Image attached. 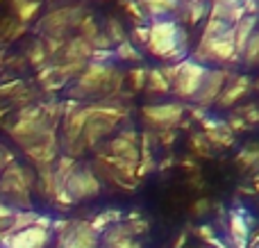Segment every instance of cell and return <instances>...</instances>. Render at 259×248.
<instances>
[{
	"label": "cell",
	"instance_id": "277c9868",
	"mask_svg": "<svg viewBox=\"0 0 259 248\" xmlns=\"http://www.w3.org/2000/svg\"><path fill=\"white\" fill-rule=\"evenodd\" d=\"M34 182V173L14 159L0 173V198L16 212H27L30 210V191Z\"/></svg>",
	"mask_w": 259,
	"mask_h": 248
},
{
	"label": "cell",
	"instance_id": "d6986e66",
	"mask_svg": "<svg viewBox=\"0 0 259 248\" xmlns=\"http://www.w3.org/2000/svg\"><path fill=\"white\" fill-rule=\"evenodd\" d=\"M130 36H132V44L137 46V44H141V46H146V41H148V25H134V30L130 32Z\"/></svg>",
	"mask_w": 259,
	"mask_h": 248
},
{
	"label": "cell",
	"instance_id": "5bb4252c",
	"mask_svg": "<svg viewBox=\"0 0 259 248\" xmlns=\"http://www.w3.org/2000/svg\"><path fill=\"white\" fill-rule=\"evenodd\" d=\"M146 89L155 91V94H168L170 82L166 80V75L161 73V68H150L146 75Z\"/></svg>",
	"mask_w": 259,
	"mask_h": 248
},
{
	"label": "cell",
	"instance_id": "e0dca14e",
	"mask_svg": "<svg viewBox=\"0 0 259 248\" xmlns=\"http://www.w3.org/2000/svg\"><path fill=\"white\" fill-rule=\"evenodd\" d=\"M27 59H30V64H34V66H41V64L48 62V53H46V46L44 41H34V44L30 46V50H27Z\"/></svg>",
	"mask_w": 259,
	"mask_h": 248
},
{
	"label": "cell",
	"instance_id": "8992f818",
	"mask_svg": "<svg viewBox=\"0 0 259 248\" xmlns=\"http://www.w3.org/2000/svg\"><path fill=\"white\" fill-rule=\"evenodd\" d=\"M98 194H100V180L96 178L94 169L75 164V169L64 182V191L57 198L66 200V203H75V200H89Z\"/></svg>",
	"mask_w": 259,
	"mask_h": 248
},
{
	"label": "cell",
	"instance_id": "6da1fadb",
	"mask_svg": "<svg viewBox=\"0 0 259 248\" xmlns=\"http://www.w3.org/2000/svg\"><path fill=\"white\" fill-rule=\"evenodd\" d=\"M234 25H228L223 21H216V18L207 16L205 30L200 34L196 50L191 53V59H196L198 64H237L239 55L234 48Z\"/></svg>",
	"mask_w": 259,
	"mask_h": 248
},
{
	"label": "cell",
	"instance_id": "9c48e42d",
	"mask_svg": "<svg viewBox=\"0 0 259 248\" xmlns=\"http://www.w3.org/2000/svg\"><path fill=\"white\" fill-rule=\"evenodd\" d=\"M143 118H146L150 126L161 128V130H170L175 128L184 116V107L180 103H155V105H146L141 109Z\"/></svg>",
	"mask_w": 259,
	"mask_h": 248
},
{
	"label": "cell",
	"instance_id": "5b68a950",
	"mask_svg": "<svg viewBox=\"0 0 259 248\" xmlns=\"http://www.w3.org/2000/svg\"><path fill=\"white\" fill-rule=\"evenodd\" d=\"M207 71H209V66L198 64L196 59H191V57H187L180 64H166V66H161V73H164L166 80L170 82V91L182 100L196 98Z\"/></svg>",
	"mask_w": 259,
	"mask_h": 248
},
{
	"label": "cell",
	"instance_id": "8fae6325",
	"mask_svg": "<svg viewBox=\"0 0 259 248\" xmlns=\"http://www.w3.org/2000/svg\"><path fill=\"white\" fill-rule=\"evenodd\" d=\"M248 91H250V80H248L246 75H232L228 82H225V87H223V91H221L216 103H219L221 107H232V105L239 103Z\"/></svg>",
	"mask_w": 259,
	"mask_h": 248
},
{
	"label": "cell",
	"instance_id": "7c38bea8",
	"mask_svg": "<svg viewBox=\"0 0 259 248\" xmlns=\"http://www.w3.org/2000/svg\"><path fill=\"white\" fill-rule=\"evenodd\" d=\"M137 3L143 9V14L152 21L170 18V14H175L180 7V0H137Z\"/></svg>",
	"mask_w": 259,
	"mask_h": 248
},
{
	"label": "cell",
	"instance_id": "4fadbf2b",
	"mask_svg": "<svg viewBox=\"0 0 259 248\" xmlns=\"http://www.w3.org/2000/svg\"><path fill=\"white\" fill-rule=\"evenodd\" d=\"M230 239H232L234 248H246L248 246V237H250V228L246 223V214L243 212H232L230 214Z\"/></svg>",
	"mask_w": 259,
	"mask_h": 248
},
{
	"label": "cell",
	"instance_id": "52a82bcc",
	"mask_svg": "<svg viewBox=\"0 0 259 248\" xmlns=\"http://www.w3.org/2000/svg\"><path fill=\"white\" fill-rule=\"evenodd\" d=\"M50 237H53V223L48 217H39L34 226L9 232L0 241V248H48Z\"/></svg>",
	"mask_w": 259,
	"mask_h": 248
},
{
	"label": "cell",
	"instance_id": "30bf717a",
	"mask_svg": "<svg viewBox=\"0 0 259 248\" xmlns=\"http://www.w3.org/2000/svg\"><path fill=\"white\" fill-rule=\"evenodd\" d=\"M232 77V73L225 71V68H209L205 75V80H202L200 89H198L196 98L191 100V103L200 105V107H209V105H214L216 100H219L221 91H223L225 82Z\"/></svg>",
	"mask_w": 259,
	"mask_h": 248
},
{
	"label": "cell",
	"instance_id": "7a4b0ae2",
	"mask_svg": "<svg viewBox=\"0 0 259 248\" xmlns=\"http://www.w3.org/2000/svg\"><path fill=\"white\" fill-rule=\"evenodd\" d=\"M146 50L166 64H180L189 57V34L175 18H159L148 23Z\"/></svg>",
	"mask_w": 259,
	"mask_h": 248
},
{
	"label": "cell",
	"instance_id": "3957f363",
	"mask_svg": "<svg viewBox=\"0 0 259 248\" xmlns=\"http://www.w3.org/2000/svg\"><path fill=\"white\" fill-rule=\"evenodd\" d=\"M121 87V73L112 64L89 62L80 71V75L73 80V87L68 89L71 98H98V96H112Z\"/></svg>",
	"mask_w": 259,
	"mask_h": 248
},
{
	"label": "cell",
	"instance_id": "2e32d148",
	"mask_svg": "<svg viewBox=\"0 0 259 248\" xmlns=\"http://www.w3.org/2000/svg\"><path fill=\"white\" fill-rule=\"evenodd\" d=\"M241 59L248 64V66H257V64H259V27H257L255 34L248 39L246 48H243Z\"/></svg>",
	"mask_w": 259,
	"mask_h": 248
},
{
	"label": "cell",
	"instance_id": "ffe728a7",
	"mask_svg": "<svg viewBox=\"0 0 259 248\" xmlns=\"http://www.w3.org/2000/svg\"><path fill=\"white\" fill-rule=\"evenodd\" d=\"M12 162H14V155L9 153L3 144H0V173H3V169L7 167V164H12Z\"/></svg>",
	"mask_w": 259,
	"mask_h": 248
},
{
	"label": "cell",
	"instance_id": "ac0fdd59",
	"mask_svg": "<svg viewBox=\"0 0 259 248\" xmlns=\"http://www.w3.org/2000/svg\"><path fill=\"white\" fill-rule=\"evenodd\" d=\"M146 75H148L146 68H134V71H130V82H132L134 89H143V87H146Z\"/></svg>",
	"mask_w": 259,
	"mask_h": 248
},
{
	"label": "cell",
	"instance_id": "44dd1931",
	"mask_svg": "<svg viewBox=\"0 0 259 248\" xmlns=\"http://www.w3.org/2000/svg\"><path fill=\"white\" fill-rule=\"evenodd\" d=\"M257 5H259V0H257Z\"/></svg>",
	"mask_w": 259,
	"mask_h": 248
},
{
	"label": "cell",
	"instance_id": "ba28073f",
	"mask_svg": "<svg viewBox=\"0 0 259 248\" xmlns=\"http://www.w3.org/2000/svg\"><path fill=\"white\" fill-rule=\"evenodd\" d=\"M98 232L91 228V223H71L66 221L64 232L59 235L57 248H100Z\"/></svg>",
	"mask_w": 259,
	"mask_h": 248
},
{
	"label": "cell",
	"instance_id": "9a60e30c",
	"mask_svg": "<svg viewBox=\"0 0 259 248\" xmlns=\"http://www.w3.org/2000/svg\"><path fill=\"white\" fill-rule=\"evenodd\" d=\"M114 57L123 59V62H141V53H139L137 46H134L130 39L114 46Z\"/></svg>",
	"mask_w": 259,
	"mask_h": 248
}]
</instances>
